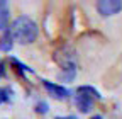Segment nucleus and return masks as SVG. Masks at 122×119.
<instances>
[{
    "mask_svg": "<svg viewBox=\"0 0 122 119\" xmlns=\"http://www.w3.org/2000/svg\"><path fill=\"white\" fill-rule=\"evenodd\" d=\"M12 36L15 41H19L20 44H30L34 43L37 34H39V29H37V24L27 17V16H19L12 22Z\"/></svg>",
    "mask_w": 122,
    "mask_h": 119,
    "instance_id": "nucleus-1",
    "label": "nucleus"
},
{
    "mask_svg": "<svg viewBox=\"0 0 122 119\" xmlns=\"http://www.w3.org/2000/svg\"><path fill=\"white\" fill-rule=\"evenodd\" d=\"M100 99V94L95 90L93 87H88V85H81L78 87L76 90V95H75V104L81 112H88L93 109V104L95 100Z\"/></svg>",
    "mask_w": 122,
    "mask_h": 119,
    "instance_id": "nucleus-2",
    "label": "nucleus"
},
{
    "mask_svg": "<svg viewBox=\"0 0 122 119\" xmlns=\"http://www.w3.org/2000/svg\"><path fill=\"white\" fill-rule=\"evenodd\" d=\"M97 10L100 16L110 17V16H115V14H119L122 10V2L120 0H98Z\"/></svg>",
    "mask_w": 122,
    "mask_h": 119,
    "instance_id": "nucleus-3",
    "label": "nucleus"
},
{
    "mask_svg": "<svg viewBox=\"0 0 122 119\" xmlns=\"http://www.w3.org/2000/svg\"><path fill=\"white\" fill-rule=\"evenodd\" d=\"M42 85H44L46 90H48V94H49L51 97H54V99H66V97L70 95V90H68V88L61 87V85H58V83L42 80Z\"/></svg>",
    "mask_w": 122,
    "mask_h": 119,
    "instance_id": "nucleus-4",
    "label": "nucleus"
},
{
    "mask_svg": "<svg viewBox=\"0 0 122 119\" xmlns=\"http://www.w3.org/2000/svg\"><path fill=\"white\" fill-rule=\"evenodd\" d=\"M14 46V36H12V31H9L7 29V32L0 38V51H10Z\"/></svg>",
    "mask_w": 122,
    "mask_h": 119,
    "instance_id": "nucleus-5",
    "label": "nucleus"
},
{
    "mask_svg": "<svg viewBox=\"0 0 122 119\" xmlns=\"http://www.w3.org/2000/svg\"><path fill=\"white\" fill-rule=\"evenodd\" d=\"M7 21H9V5L7 2L0 0V31H4L7 27Z\"/></svg>",
    "mask_w": 122,
    "mask_h": 119,
    "instance_id": "nucleus-6",
    "label": "nucleus"
},
{
    "mask_svg": "<svg viewBox=\"0 0 122 119\" xmlns=\"http://www.w3.org/2000/svg\"><path fill=\"white\" fill-rule=\"evenodd\" d=\"M75 75H76V68H66V70H63V73L58 75V78L65 80V82H71L75 78Z\"/></svg>",
    "mask_w": 122,
    "mask_h": 119,
    "instance_id": "nucleus-7",
    "label": "nucleus"
},
{
    "mask_svg": "<svg viewBox=\"0 0 122 119\" xmlns=\"http://www.w3.org/2000/svg\"><path fill=\"white\" fill-rule=\"evenodd\" d=\"M10 63H12L15 68H17V71L20 73V75H24V71H32V68H27L24 63H20L19 60H15V58H10Z\"/></svg>",
    "mask_w": 122,
    "mask_h": 119,
    "instance_id": "nucleus-8",
    "label": "nucleus"
},
{
    "mask_svg": "<svg viewBox=\"0 0 122 119\" xmlns=\"http://www.w3.org/2000/svg\"><path fill=\"white\" fill-rule=\"evenodd\" d=\"M48 111H49V107H48V102L39 100V102L36 104V112H37V114H46Z\"/></svg>",
    "mask_w": 122,
    "mask_h": 119,
    "instance_id": "nucleus-9",
    "label": "nucleus"
},
{
    "mask_svg": "<svg viewBox=\"0 0 122 119\" xmlns=\"http://www.w3.org/2000/svg\"><path fill=\"white\" fill-rule=\"evenodd\" d=\"M9 100V95H7V88H0V104H4Z\"/></svg>",
    "mask_w": 122,
    "mask_h": 119,
    "instance_id": "nucleus-10",
    "label": "nucleus"
},
{
    "mask_svg": "<svg viewBox=\"0 0 122 119\" xmlns=\"http://www.w3.org/2000/svg\"><path fill=\"white\" fill-rule=\"evenodd\" d=\"M2 75H4V63L0 61V77H2Z\"/></svg>",
    "mask_w": 122,
    "mask_h": 119,
    "instance_id": "nucleus-11",
    "label": "nucleus"
},
{
    "mask_svg": "<svg viewBox=\"0 0 122 119\" xmlns=\"http://www.w3.org/2000/svg\"><path fill=\"white\" fill-rule=\"evenodd\" d=\"M56 119H76V117H73V116H68V117H56Z\"/></svg>",
    "mask_w": 122,
    "mask_h": 119,
    "instance_id": "nucleus-12",
    "label": "nucleus"
},
{
    "mask_svg": "<svg viewBox=\"0 0 122 119\" xmlns=\"http://www.w3.org/2000/svg\"><path fill=\"white\" fill-rule=\"evenodd\" d=\"M92 119H102V116H93Z\"/></svg>",
    "mask_w": 122,
    "mask_h": 119,
    "instance_id": "nucleus-13",
    "label": "nucleus"
}]
</instances>
